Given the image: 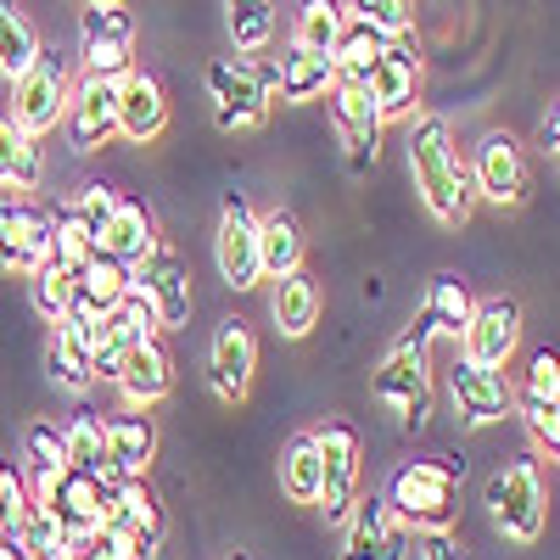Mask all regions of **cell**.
<instances>
[{
    "mask_svg": "<svg viewBox=\"0 0 560 560\" xmlns=\"http://www.w3.org/2000/svg\"><path fill=\"white\" fill-rule=\"evenodd\" d=\"M387 51V34H376V28H364V23H348L342 28V39H337V51H331V62H337V79H348V84H364V73L376 68V57Z\"/></svg>",
    "mask_w": 560,
    "mask_h": 560,
    "instance_id": "ab89813d",
    "label": "cell"
},
{
    "mask_svg": "<svg viewBox=\"0 0 560 560\" xmlns=\"http://www.w3.org/2000/svg\"><path fill=\"white\" fill-rule=\"evenodd\" d=\"M409 174H415V191L427 202V213L443 230H459L471 219L477 197H471V174H465L448 118H415L409 124Z\"/></svg>",
    "mask_w": 560,
    "mask_h": 560,
    "instance_id": "6da1fadb",
    "label": "cell"
},
{
    "mask_svg": "<svg viewBox=\"0 0 560 560\" xmlns=\"http://www.w3.org/2000/svg\"><path fill=\"white\" fill-rule=\"evenodd\" d=\"M62 129H68V147L73 152H96L118 135V84L113 79H84L68 90V113H62Z\"/></svg>",
    "mask_w": 560,
    "mask_h": 560,
    "instance_id": "d6986e66",
    "label": "cell"
},
{
    "mask_svg": "<svg viewBox=\"0 0 560 560\" xmlns=\"http://www.w3.org/2000/svg\"><path fill=\"white\" fill-rule=\"evenodd\" d=\"M39 179H45L39 135L18 129L12 118H0V191H34Z\"/></svg>",
    "mask_w": 560,
    "mask_h": 560,
    "instance_id": "f546056e",
    "label": "cell"
},
{
    "mask_svg": "<svg viewBox=\"0 0 560 560\" xmlns=\"http://www.w3.org/2000/svg\"><path fill=\"white\" fill-rule=\"evenodd\" d=\"M79 57L90 79H124L135 68V18L124 7H90L79 18Z\"/></svg>",
    "mask_w": 560,
    "mask_h": 560,
    "instance_id": "4fadbf2b",
    "label": "cell"
},
{
    "mask_svg": "<svg viewBox=\"0 0 560 560\" xmlns=\"http://www.w3.org/2000/svg\"><path fill=\"white\" fill-rule=\"evenodd\" d=\"M90 348H96V331H84L73 319H57L51 342H45V376L62 393H90L96 387V376H90Z\"/></svg>",
    "mask_w": 560,
    "mask_h": 560,
    "instance_id": "484cf974",
    "label": "cell"
},
{
    "mask_svg": "<svg viewBox=\"0 0 560 560\" xmlns=\"http://www.w3.org/2000/svg\"><path fill=\"white\" fill-rule=\"evenodd\" d=\"M152 247H163V242H158V224H152V213L140 208V202H118V208H113V219L96 230V253L118 258L124 269H129V264H140Z\"/></svg>",
    "mask_w": 560,
    "mask_h": 560,
    "instance_id": "4316f807",
    "label": "cell"
},
{
    "mask_svg": "<svg viewBox=\"0 0 560 560\" xmlns=\"http://www.w3.org/2000/svg\"><path fill=\"white\" fill-rule=\"evenodd\" d=\"M129 298H140L158 314V331H179L191 325V269L174 247H152L140 264H129Z\"/></svg>",
    "mask_w": 560,
    "mask_h": 560,
    "instance_id": "277c9868",
    "label": "cell"
},
{
    "mask_svg": "<svg viewBox=\"0 0 560 560\" xmlns=\"http://www.w3.org/2000/svg\"><path fill=\"white\" fill-rule=\"evenodd\" d=\"M51 258V213L28 197H0V269L34 275Z\"/></svg>",
    "mask_w": 560,
    "mask_h": 560,
    "instance_id": "e0dca14e",
    "label": "cell"
},
{
    "mask_svg": "<svg viewBox=\"0 0 560 560\" xmlns=\"http://www.w3.org/2000/svg\"><path fill=\"white\" fill-rule=\"evenodd\" d=\"M73 292L90 303V308H113L118 298H129V269L118 264V258H107V253H90V264L73 275Z\"/></svg>",
    "mask_w": 560,
    "mask_h": 560,
    "instance_id": "8d00e7d4",
    "label": "cell"
},
{
    "mask_svg": "<svg viewBox=\"0 0 560 560\" xmlns=\"http://www.w3.org/2000/svg\"><path fill=\"white\" fill-rule=\"evenodd\" d=\"M269 314H275V331H280V337L303 342L314 325H319V287H314V275L298 269V275H287V280H275Z\"/></svg>",
    "mask_w": 560,
    "mask_h": 560,
    "instance_id": "f1b7e54d",
    "label": "cell"
},
{
    "mask_svg": "<svg viewBox=\"0 0 560 560\" xmlns=\"http://www.w3.org/2000/svg\"><path fill=\"white\" fill-rule=\"evenodd\" d=\"M337 7L348 12V23H364V28H376V34H409L415 18H409V0H337Z\"/></svg>",
    "mask_w": 560,
    "mask_h": 560,
    "instance_id": "7bdbcfd3",
    "label": "cell"
},
{
    "mask_svg": "<svg viewBox=\"0 0 560 560\" xmlns=\"http://www.w3.org/2000/svg\"><path fill=\"white\" fill-rule=\"evenodd\" d=\"M516 348H522V303L516 298H482L459 331V359L482 364V370H504L516 359Z\"/></svg>",
    "mask_w": 560,
    "mask_h": 560,
    "instance_id": "30bf717a",
    "label": "cell"
},
{
    "mask_svg": "<svg viewBox=\"0 0 560 560\" xmlns=\"http://www.w3.org/2000/svg\"><path fill=\"white\" fill-rule=\"evenodd\" d=\"M364 90H370V102H376L382 124L415 113V102H420V39H415V28L387 39V51L376 57V68L364 73Z\"/></svg>",
    "mask_w": 560,
    "mask_h": 560,
    "instance_id": "8fae6325",
    "label": "cell"
},
{
    "mask_svg": "<svg viewBox=\"0 0 560 560\" xmlns=\"http://www.w3.org/2000/svg\"><path fill=\"white\" fill-rule=\"evenodd\" d=\"M158 549H147L135 533H124V527H113V522H102L96 533H90V544H84V560H152Z\"/></svg>",
    "mask_w": 560,
    "mask_h": 560,
    "instance_id": "ee69618b",
    "label": "cell"
},
{
    "mask_svg": "<svg viewBox=\"0 0 560 560\" xmlns=\"http://www.w3.org/2000/svg\"><path fill=\"white\" fill-rule=\"evenodd\" d=\"M28 510V488H23V471L0 454V533H12L18 527V516Z\"/></svg>",
    "mask_w": 560,
    "mask_h": 560,
    "instance_id": "c3c4849f",
    "label": "cell"
},
{
    "mask_svg": "<svg viewBox=\"0 0 560 560\" xmlns=\"http://www.w3.org/2000/svg\"><path fill=\"white\" fill-rule=\"evenodd\" d=\"M465 174H471V197H488L493 208H522L533 197L527 158L516 147V135H504V129H488L477 140V158L465 163Z\"/></svg>",
    "mask_w": 560,
    "mask_h": 560,
    "instance_id": "52a82bcc",
    "label": "cell"
},
{
    "mask_svg": "<svg viewBox=\"0 0 560 560\" xmlns=\"http://www.w3.org/2000/svg\"><path fill=\"white\" fill-rule=\"evenodd\" d=\"M409 549H420V560H471V549L459 544V533H415Z\"/></svg>",
    "mask_w": 560,
    "mask_h": 560,
    "instance_id": "681fc988",
    "label": "cell"
},
{
    "mask_svg": "<svg viewBox=\"0 0 560 560\" xmlns=\"http://www.w3.org/2000/svg\"><path fill=\"white\" fill-rule=\"evenodd\" d=\"M409 544L415 533L393 516L382 493H370V499H353L348 510V538L337 560H409Z\"/></svg>",
    "mask_w": 560,
    "mask_h": 560,
    "instance_id": "2e32d148",
    "label": "cell"
},
{
    "mask_svg": "<svg viewBox=\"0 0 560 560\" xmlns=\"http://www.w3.org/2000/svg\"><path fill=\"white\" fill-rule=\"evenodd\" d=\"M348 28V12L337 0H303L298 12V28H292V51H314V57H331L337 39Z\"/></svg>",
    "mask_w": 560,
    "mask_h": 560,
    "instance_id": "d6a6232c",
    "label": "cell"
},
{
    "mask_svg": "<svg viewBox=\"0 0 560 560\" xmlns=\"http://www.w3.org/2000/svg\"><path fill=\"white\" fill-rule=\"evenodd\" d=\"M113 382H118V393H124L129 409H152V404H163L168 387H174V359H168L163 342H140V348L124 353V364H118Z\"/></svg>",
    "mask_w": 560,
    "mask_h": 560,
    "instance_id": "cb8c5ba5",
    "label": "cell"
},
{
    "mask_svg": "<svg viewBox=\"0 0 560 560\" xmlns=\"http://www.w3.org/2000/svg\"><path fill=\"white\" fill-rule=\"evenodd\" d=\"M0 560H28V555H23L18 544H7V538H0Z\"/></svg>",
    "mask_w": 560,
    "mask_h": 560,
    "instance_id": "816d5d0a",
    "label": "cell"
},
{
    "mask_svg": "<svg viewBox=\"0 0 560 560\" xmlns=\"http://www.w3.org/2000/svg\"><path fill=\"white\" fill-rule=\"evenodd\" d=\"M96 337H107L118 353H129V348H140V342H158V314L140 303V298H118L107 314H102V331Z\"/></svg>",
    "mask_w": 560,
    "mask_h": 560,
    "instance_id": "d590c367",
    "label": "cell"
},
{
    "mask_svg": "<svg viewBox=\"0 0 560 560\" xmlns=\"http://www.w3.org/2000/svg\"><path fill=\"white\" fill-rule=\"evenodd\" d=\"M224 560H247V555H242V549H236V555H224Z\"/></svg>",
    "mask_w": 560,
    "mask_h": 560,
    "instance_id": "db71d44e",
    "label": "cell"
},
{
    "mask_svg": "<svg viewBox=\"0 0 560 560\" xmlns=\"http://www.w3.org/2000/svg\"><path fill=\"white\" fill-rule=\"evenodd\" d=\"M51 213V264H62V269H84L90 264V253H96V236H90V224L79 219V208L73 202H57V208H45Z\"/></svg>",
    "mask_w": 560,
    "mask_h": 560,
    "instance_id": "e575fe53",
    "label": "cell"
},
{
    "mask_svg": "<svg viewBox=\"0 0 560 560\" xmlns=\"http://www.w3.org/2000/svg\"><path fill=\"white\" fill-rule=\"evenodd\" d=\"M68 68L62 57L51 51V45H39V57L28 62V73L12 79V124L28 129V135H45V129H57L62 113H68Z\"/></svg>",
    "mask_w": 560,
    "mask_h": 560,
    "instance_id": "8992f818",
    "label": "cell"
},
{
    "mask_svg": "<svg viewBox=\"0 0 560 560\" xmlns=\"http://www.w3.org/2000/svg\"><path fill=\"white\" fill-rule=\"evenodd\" d=\"M118 202H124V197L113 191V185H107V179H90V185H84V191L73 197V208H79V219L90 224V236H96V230H102V224L113 219V208H118Z\"/></svg>",
    "mask_w": 560,
    "mask_h": 560,
    "instance_id": "7dc6e473",
    "label": "cell"
},
{
    "mask_svg": "<svg viewBox=\"0 0 560 560\" xmlns=\"http://www.w3.org/2000/svg\"><path fill=\"white\" fill-rule=\"evenodd\" d=\"M258 269H264V280H287L303 269V230L287 208L258 213Z\"/></svg>",
    "mask_w": 560,
    "mask_h": 560,
    "instance_id": "83f0119b",
    "label": "cell"
},
{
    "mask_svg": "<svg viewBox=\"0 0 560 560\" xmlns=\"http://www.w3.org/2000/svg\"><path fill=\"white\" fill-rule=\"evenodd\" d=\"M107 482H113L107 488V522L124 527V533H135L147 549H158L163 544V504L152 499L147 477H107Z\"/></svg>",
    "mask_w": 560,
    "mask_h": 560,
    "instance_id": "d4e9b609",
    "label": "cell"
},
{
    "mask_svg": "<svg viewBox=\"0 0 560 560\" xmlns=\"http://www.w3.org/2000/svg\"><path fill=\"white\" fill-rule=\"evenodd\" d=\"M510 393L516 387H510L499 370L465 364V359L448 364V398H454L459 427H499V420L510 415Z\"/></svg>",
    "mask_w": 560,
    "mask_h": 560,
    "instance_id": "ffe728a7",
    "label": "cell"
},
{
    "mask_svg": "<svg viewBox=\"0 0 560 560\" xmlns=\"http://www.w3.org/2000/svg\"><path fill=\"white\" fill-rule=\"evenodd\" d=\"M280 488H287L292 504H319V448H314V432L292 438L287 459H280Z\"/></svg>",
    "mask_w": 560,
    "mask_h": 560,
    "instance_id": "f35d334b",
    "label": "cell"
},
{
    "mask_svg": "<svg viewBox=\"0 0 560 560\" xmlns=\"http://www.w3.org/2000/svg\"><path fill=\"white\" fill-rule=\"evenodd\" d=\"M107 477H90V471H57V477H34V493L28 499H39L45 510L57 516V527L68 533V538H90L102 522H107Z\"/></svg>",
    "mask_w": 560,
    "mask_h": 560,
    "instance_id": "ba28073f",
    "label": "cell"
},
{
    "mask_svg": "<svg viewBox=\"0 0 560 560\" xmlns=\"http://www.w3.org/2000/svg\"><path fill=\"white\" fill-rule=\"evenodd\" d=\"M168 129V102H163V84L147 73V68H129L118 79V135L147 147Z\"/></svg>",
    "mask_w": 560,
    "mask_h": 560,
    "instance_id": "603a6c76",
    "label": "cell"
},
{
    "mask_svg": "<svg viewBox=\"0 0 560 560\" xmlns=\"http://www.w3.org/2000/svg\"><path fill=\"white\" fill-rule=\"evenodd\" d=\"M208 96H213V124L224 135L230 129H258L269 118V107H275L269 90L253 73V62H242V57H224V62L208 68Z\"/></svg>",
    "mask_w": 560,
    "mask_h": 560,
    "instance_id": "9a60e30c",
    "label": "cell"
},
{
    "mask_svg": "<svg viewBox=\"0 0 560 560\" xmlns=\"http://www.w3.org/2000/svg\"><path fill=\"white\" fill-rule=\"evenodd\" d=\"M253 370H258V337L242 314H224L219 331L208 342V387L224 404H242L253 393Z\"/></svg>",
    "mask_w": 560,
    "mask_h": 560,
    "instance_id": "5bb4252c",
    "label": "cell"
},
{
    "mask_svg": "<svg viewBox=\"0 0 560 560\" xmlns=\"http://www.w3.org/2000/svg\"><path fill=\"white\" fill-rule=\"evenodd\" d=\"M325 96H331V118H337V129H342L348 168H353V174H370V168H376V152H382V113H376V102H370V90L337 79Z\"/></svg>",
    "mask_w": 560,
    "mask_h": 560,
    "instance_id": "ac0fdd59",
    "label": "cell"
},
{
    "mask_svg": "<svg viewBox=\"0 0 560 560\" xmlns=\"http://www.w3.org/2000/svg\"><path fill=\"white\" fill-rule=\"evenodd\" d=\"M314 448H319V510H325V522H348V510L359 499L364 438L348 420H325L314 432Z\"/></svg>",
    "mask_w": 560,
    "mask_h": 560,
    "instance_id": "5b68a950",
    "label": "cell"
},
{
    "mask_svg": "<svg viewBox=\"0 0 560 560\" xmlns=\"http://www.w3.org/2000/svg\"><path fill=\"white\" fill-rule=\"evenodd\" d=\"M337 84V62L314 57V51H292L287 62H275V102H314Z\"/></svg>",
    "mask_w": 560,
    "mask_h": 560,
    "instance_id": "4dcf8cb0",
    "label": "cell"
},
{
    "mask_svg": "<svg viewBox=\"0 0 560 560\" xmlns=\"http://www.w3.org/2000/svg\"><path fill=\"white\" fill-rule=\"evenodd\" d=\"M224 34L242 57H258L275 39V0H224Z\"/></svg>",
    "mask_w": 560,
    "mask_h": 560,
    "instance_id": "836d02e7",
    "label": "cell"
},
{
    "mask_svg": "<svg viewBox=\"0 0 560 560\" xmlns=\"http://www.w3.org/2000/svg\"><path fill=\"white\" fill-rule=\"evenodd\" d=\"M62 454H68L73 471H90V477L107 471V432H102V415H96V409H73V415H68Z\"/></svg>",
    "mask_w": 560,
    "mask_h": 560,
    "instance_id": "1f68e13d",
    "label": "cell"
},
{
    "mask_svg": "<svg viewBox=\"0 0 560 560\" xmlns=\"http://www.w3.org/2000/svg\"><path fill=\"white\" fill-rule=\"evenodd\" d=\"M516 398H538V404H560V359L544 348L527 359V376H522V393Z\"/></svg>",
    "mask_w": 560,
    "mask_h": 560,
    "instance_id": "bcb514c9",
    "label": "cell"
},
{
    "mask_svg": "<svg viewBox=\"0 0 560 560\" xmlns=\"http://www.w3.org/2000/svg\"><path fill=\"white\" fill-rule=\"evenodd\" d=\"M387 409H398V420L409 432H420L432 420V370H427V348H409V342H393V353L382 359L376 382H370Z\"/></svg>",
    "mask_w": 560,
    "mask_h": 560,
    "instance_id": "9c48e42d",
    "label": "cell"
},
{
    "mask_svg": "<svg viewBox=\"0 0 560 560\" xmlns=\"http://www.w3.org/2000/svg\"><path fill=\"white\" fill-rule=\"evenodd\" d=\"M488 504V522L510 538V544H538L544 538V477H538V459H510L488 477L482 488Z\"/></svg>",
    "mask_w": 560,
    "mask_h": 560,
    "instance_id": "3957f363",
    "label": "cell"
},
{
    "mask_svg": "<svg viewBox=\"0 0 560 560\" xmlns=\"http://www.w3.org/2000/svg\"><path fill=\"white\" fill-rule=\"evenodd\" d=\"M28 292H34V308L57 325V319L68 314V303H73V269H62V264L45 258V264L28 275Z\"/></svg>",
    "mask_w": 560,
    "mask_h": 560,
    "instance_id": "b9f144b4",
    "label": "cell"
},
{
    "mask_svg": "<svg viewBox=\"0 0 560 560\" xmlns=\"http://www.w3.org/2000/svg\"><path fill=\"white\" fill-rule=\"evenodd\" d=\"M459 482H465V459L432 454V459H409L387 482V510L409 533H454L459 522Z\"/></svg>",
    "mask_w": 560,
    "mask_h": 560,
    "instance_id": "7a4b0ae2",
    "label": "cell"
},
{
    "mask_svg": "<svg viewBox=\"0 0 560 560\" xmlns=\"http://www.w3.org/2000/svg\"><path fill=\"white\" fill-rule=\"evenodd\" d=\"M107 432V477H147L158 459V427L147 409H118L102 420Z\"/></svg>",
    "mask_w": 560,
    "mask_h": 560,
    "instance_id": "7402d4cb",
    "label": "cell"
},
{
    "mask_svg": "<svg viewBox=\"0 0 560 560\" xmlns=\"http://www.w3.org/2000/svg\"><path fill=\"white\" fill-rule=\"evenodd\" d=\"M510 409H522L533 443L549 448V459H555L560 454V404H538V398H516V393H510Z\"/></svg>",
    "mask_w": 560,
    "mask_h": 560,
    "instance_id": "f6af8a7d",
    "label": "cell"
},
{
    "mask_svg": "<svg viewBox=\"0 0 560 560\" xmlns=\"http://www.w3.org/2000/svg\"><path fill=\"white\" fill-rule=\"evenodd\" d=\"M23 459H28V471H34V477H57V471H68L62 427H57V420H28V432H23Z\"/></svg>",
    "mask_w": 560,
    "mask_h": 560,
    "instance_id": "60d3db41",
    "label": "cell"
},
{
    "mask_svg": "<svg viewBox=\"0 0 560 560\" xmlns=\"http://www.w3.org/2000/svg\"><path fill=\"white\" fill-rule=\"evenodd\" d=\"M471 308H477V298L465 292L459 275H432L427 298H420V314H415V325H409L398 342H409V348H432V337H454V342H459Z\"/></svg>",
    "mask_w": 560,
    "mask_h": 560,
    "instance_id": "44dd1931",
    "label": "cell"
},
{
    "mask_svg": "<svg viewBox=\"0 0 560 560\" xmlns=\"http://www.w3.org/2000/svg\"><path fill=\"white\" fill-rule=\"evenodd\" d=\"M39 34H34V23L12 7V0H0V73L7 79H18V73H28V62L39 57Z\"/></svg>",
    "mask_w": 560,
    "mask_h": 560,
    "instance_id": "74e56055",
    "label": "cell"
},
{
    "mask_svg": "<svg viewBox=\"0 0 560 560\" xmlns=\"http://www.w3.org/2000/svg\"><path fill=\"white\" fill-rule=\"evenodd\" d=\"M90 7H124V0H90Z\"/></svg>",
    "mask_w": 560,
    "mask_h": 560,
    "instance_id": "f5cc1de1",
    "label": "cell"
},
{
    "mask_svg": "<svg viewBox=\"0 0 560 560\" xmlns=\"http://www.w3.org/2000/svg\"><path fill=\"white\" fill-rule=\"evenodd\" d=\"M538 140H544V158L555 163V158H560V113H555V102H549V113H544V124H538Z\"/></svg>",
    "mask_w": 560,
    "mask_h": 560,
    "instance_id": "f907efd6",
    "label": "cell"
},
{
    "mask_svg": "<svg viewBox=\"0 0 560 560\" xmlns=\"http://www.w3.org/2000/svg\"><path fill=\"white\" fill-rule=\"evenodd\" d=\"M213 264L224 275V287H236V292H253L264 269H258V213L230 191L219 202V230H213Z\"/></svg>",
    "mask_w": 560,
    "mask_h": 560,
    "instance_id": "7c38bea8",
    "label": "cell"
}]
</instances>
